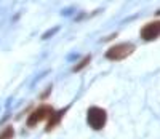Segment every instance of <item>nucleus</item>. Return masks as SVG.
Instances as JSON below:
<instances>
[{
    "label": "nucleus",
    "instance_id": "f03ea898",
    "mask_svg": "<svg viewBox=\"0 0 160 139\" xmlns=\"http://www.w3.org/2000/svg\"><path fill=\"white\" fill-rule=\"evenodd\" d=\"M87 122L88 125L93 128V130H102L106 122H108V114L102 107H98V106H91L87 112Z\"/></svg>",
    "mask_w": 160,
    "mask_h": 139
},
{
    "label": "nucleus",
    "instance_id": "7ed1b4c3",
    "mask_svg": "<svg viewBox=\"0 0 160 139\" xmlns=\"http://www.w3.org/2000/svg\"><path fill=\"white\" fill-rule=\"evenodd\" d=\"M53 112H55V110H53L51 106H45V104H43V106L37 107L34 112L29 115V118H28V122H26V123H28L29 128H34L35 125H38L42 120H48Z\"/></svg>",
    "mask_w": 160,
    "mask_h": 139
},
{
    "label": "nucleus",
    "instance_id": "6e6552de",
    "mask_svg": "<svg viewBox=\"0 0 160 139\" xmlns=\"http://www.w3.org/2000/svg\"><path fill=\"white\" fill-rule=\"evenodd\" d=\"M58 31H59V27H53L51 31H48V32H45V34L42 35V38H43V40H47V38H50V37H51L53 34H56Z\"/></svg>",
    "mask_w": 160,
    "mask_h": 139
},
{
    "label": "nucleus",
    "instance_id": "39448f33",
    "mask_svg": "<svg viewBox=\"0 0 160 139\" xmlns=\"http://www.w3.org/2000/svg\"><path fill=\"white\" fill-rule=\"evenodd\" d=\"M68 109L69 107H62L61 110H58V112H53L51 114V117L48 118V123H47V128H45V131L48 133V131H53L58 125H59V122L62 120V117H64V114L68 112Z\"/></svg>",
    "mask_w": 160,
    "mask_h": 139
},
{
    "label": "nucleus",
    "instance_id": "20e7f679",
    "mask_svg": "<svg viewBox=\"0 0 160 139\" xmlns=\"http://www.w3.org/2000/svg\"><path fill=\"white\" fill-rule=\"evenodd\" d=\"M139 34H141V38L146 40V42L157 40L158 35H160V22H158V21H154V22L146 24L142 29H141Z\"/></svg>",
    "mask_w": 160,
    "mask_h": 139
},
{
    "label": "nucleus",
    "instance_id": "423d86ee",
    "mask_svg": "<svg viewBox=\"0 0 160 139\" xmlns=\"http://www.w3.org/2000/svg\"><path fill=\"white\" fill-rule=\"evenodd\" d=\"M90 61H91V56H90V54H87V56H85L83 59H80V62H78V64H75V66H74V72H80L85 66H88V62H90Z\"/></svg>",
    "mask_w": 160,
    "mask_h": 139
},
{
    "label": "nucleus",
    "instance_id": "0eeeda50",
    "mask_svg": "<svg viewBox=\"0 0 160 139\" xmlns=\"http://www.w3.org/2000/svg\"><path fill=\"white\" fill-rule=\"evenodd\" d=\"M13 134H15V130H13V127H7L2 133H0V139H11Z\"/></svg>",
    "mask_w": 160,
    "mask_h": 139
},
{
    "label": "nucleus",
    "instance_id": "f257e3e1",
    "mask_svg": "<svg viewBox=\"0 0 160 139\" xmlns=\"http://www.w3.org/2000/svg\"><path fill=\"white\" fill-rule=\"evenodd\" d=\"M135 48L136 47L131 42H123V43H117V45L108 48L104 53V56L109 61H122V59H127L130 54H133Z\"/></svg>",
    "mask_w": 160,
    "mask_h": 139
}]
</instances>
